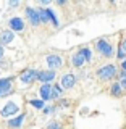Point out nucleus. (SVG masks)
<instances>
[{
  "label": "nucleus",
  "instance_id": "1",
  "mask_svg": "<svg viewBox=\"0 0 126 129\" xmlns=\"http://www.w3.org/2000/svg\"><path fill=\"white\" fill-rule=\"evenodd\" d=\"M21 108H19V105L13 102V100H8V102L3 105L2 108H0V118H5V119H11L15 118V116L21 115Z\"/></svg>",
  "mask_w": 126,
  "mask_h": 129
},
{
  "label": "nucleus",
  "instance_id": "2",
  "mask_svg": "<svg viewBox=\"0 0 126 129\" xmlns=\"http://www.w3.org/2000/svg\"><path fill=\"white\" fill-rule=\"evenodd\" d=\"M45 63H47V70H50V71H58V70H62L63 68V58L60 55H57V53H50V55H47L45 56Z\"/></svg>",
  "mask_w": 126,
  "mask_h": 129
},
{
  "label": "nucleus",
  "instance_id": "3",
  "mask_svg": "<svg viewBox=\"0 0 126 129\" xmlns=\"http://www.w3.org/2000/svg\"><path fill=\"white\" fill-rule=\"evenodd\" d=\"M37 74H39V71H37V70L28 68V70H24L21 74L18 76V79H19V82L26 84V86H31L34 81H37Z\"/></svg>",
  "mask_w": 126,
  "mask_h": 129
},
{
  "label": "nucleus",
  "instance_id": "4",
  "mask_svg": "<svg viewBox=\"0 0 126 129\" xmlns=\"http://www.w3.org/2000/svg\"><path fill=\"white\" fill-rule=\"evenodd\" d=\"M97 76H99V79H102V81L112 79L113 76H116V66L115 64H105V66L97 70Z\"/></svg>",
  "mask_w": 126,
  "mask_h": 129
},
{
  "label": "nucleus",
  "instance_id": "5",
  "mask_svg": "<svg viewBox=\"0 0 126 129\" xmlns=\"http://www.w3.org/2000/svg\"><path fill=\"white\" fill-rule=\"evenodd\" d=\"M13 78H2L0 79V99L2 97H8L10 94H13Z\"/></svg>",
  "mask_w": 126,
  "mask_h": 129
},
{
  "label": "nucleus",
  "instance_id": "6",
  "mask_svg": "<svg viewBox=\"0 0 126 129\" xmlns=\"http://www.w3.org/2000/svg\"><path fill=\"white\" fill-rule=\"evenodd\" d=\"M24 15H26L28 21H29V24L32 27H37L40 26V18H39V11L37 8H32V7H26V10H24Z\"/></svg>",
  "mask_w": 126,
  "mask_h": 129
},
{
  "label": "nucleus",
  "instance_id": "7",
  "mask_svg": "<svg viewBox=\"0 0 126 129\" xmlns=\"http://www.w3.org/2000/svg\"><path fill=\"white\" fill-rule=\"evenodd\" d=\"M95 48L99 50V53H100V55L107 56V58L113 56V47H112V45H110V44H108L105 39L97 40V42H95Z\"/></svg>",
  "mask_w": 126,
  "mask_h": 129
},
{
  "label": "nucleus",
  "instance_id": "8",
  "mask_svg": "<svg viewBox=\"0 0 126 129\" xmlns=\"http://www.w3.org/2000/svg\"><path fill=\"white\" fill-rule=\"evenodd\" d=\"M8 27L13 32H21V31H24V27H26V23H24V19L19 18V16H13V18L8 19Z\"/></svg>",
  "mask_w": 126,
  "mask_h": 129
},
{
  "label": "nucleus",
  "instance_id": "9",
  "mask_svg": "<svg viewBox=\"0 0 126 129\" xmlns=\"http://www.w3.org/2000/svg\"><path fill=\"white\" fill-rule=\"evenodd\" d=\"M57 78V71H50V70H40L37 74V81L40 84H50L52 81H55Z\"/></svg>",
  "mask_w": 126,
  "mask_h": 129
},
{
  "label": "nucleus",
  "instance_id": "10",
  "mask_svg": "<svg viewBox=\"0 0 126 129\" xmlns=\"http://www.w3.org/2000/svg\"><path fill=\"white\" fill-rule=\"evenodd\" d=\"M76 84V76L73 74V73H65L62 76V79H60V86H62L65 90H68V89H73Z\"/></svg>",
  "mask_w": 126,
  "mask_h": 129
},
{
  "label": "nucleus",
  "instance_id": "11",
  "mask_svg": "<svg viewBox=\"0 0 126 129\" xmlns=\"http://www.w3.org/2000/svg\"><path fill=\"white\" fill-rule=\"evenodd\" d=\"M15 39V32L10 31V29H3L0 31V45H8V44H11Z\"/></svg>",
  "mask_w": 126,
  "mask_h": 129
},
{
  "label": "nucleus",
  "instance_id": "12",
  "mask_svg": "<svg viewBox=\"0 0 126 129\" xmlns=\"http://www.w3.org/2000/svg\"><path fill=\"white\" fill-rule=\"evenodd\" d=\"M52 84H40L39 87V95L40 99L44 100V102H47V100H52Z\"/></svg>",
  "mask_w": 126,
  "mask_h": 129
},
{
  "label": "nucleus",
  "instance_id": "13",
  "mask_svg": "<svg viewBox=\"0 0 126 129\" xmlns=\"http://www.w3.org/2000/svg\"><path fill=\"white\" fill-rule=\"evenodd\" d=\"M24 118H26V113H21V115H18V116H15V118L8 119V121H7V126L10 127V129L21 127L23 123H24Z\"/></svg>",
  "mask_w": 126,
  "mask_h": 129
},
{
  "label": "nucleus",
  "instance_id": "14",
  "mask_svg": "<svg viewBox=\"0 0 126 129\" xmlns=\"http://www.w3.org/2000/svg\"><path fill=\"white\" fill-rule=\"evenodd\" d=\"M71 63H73V66H76V68H81L84 63H87V61H86V58H84L83 52H81V50H78L74 55L71 56Z\"/></svg>",
  "mask_w": 126,
  "mask_h": 129
},
{
  "label": "nucleus",
  "instance_id": "15",
  "mask_svg": "<svg viewBox=\"0 0 126 129\" xmlns=\"http://www.w3.org/2000/svg\"><path fill=\"white\" fill-rule=\"evenodd\" d=\"M65 92V89L60 86V84H54V87H52V100H54V102H57V100L60 99V97H62V94Z\"/></svg>",
  "mask_w": 126,
  "mask_h": 129
},
{
  "label": "nucleus",
  "instance_id": "16",
  "mask_svg": "<svg viewBox=\"0 0 126 129\" xmlns=\"http://www.w3.org/2000/svg\"><path fill=\"white\" fill-rule=\"evenodd\" d=\"M37 11H39V18H40V23L42 24H47L50 21V16H48L47 8H37Z\"/></svg>",
  "mask_w": 126,
  "mask_h": 129
},
{
  "label": "nucleus",
  "instance_id": "17",
  "mask_svg": "<svg viewBox=\"0 0 126 129\" xmlns=\"http://www.w3.org/2000/svg\"><path fill=\"white\" fill-rule=\"evenodd\" d=\"M29 105H32V107L37 108V110H44V108H45V102H44L42 99H32V100H29Z\"/></svg>",
  "mask_w": 126,
  "mask_h": 129
},
{
  "label": "nucleus",
  "instance_id": "18",
  "mask_svg": "<svg viewBox=\"0 0 126 129\" xmlns=\"http://www.w3.org/2000/svg\"><path fill=\"white\" fill-rule=\"evenodd\" d=\"M112 95L113 97H121V94H123V87H121V84L120 82H115V84H113V86H112Z\"/></svg>",
  "mask_w": 126,
  "mask_h": 129
},
{
  "label": "nucleus",
  "instance_id": "19",
  "mask_svg": "<svg viewBox=\"0 0 126 129\" xmlns=\"http://www.w3.org/2000/svg\"><path fill=\"white\" fill-rule=\"evenodd\" d=\"M81 52H83V55H84V58H86V61L89 63L91 61V58H92V52H91V48L89 47H83V48H79Z\"/></svg>",
  "mask_w": 126,
  "mask_h": 129
},
{
  "label": "nucleus",
  "instance_id": "20",
  "mask_svg": "<svg viewBox=\"0 0 126 129\" xmlns=\"http://www.w3.org/2000/svg\"><path fill=\"white\" fill-rule=\"evenodd\" d=\"M45 129H63V126H62V123H60V121L54 119V121H50V123L47 124Z\"/></svg>",
  "mask_w": 126,
  "mask_h": 129
},
{
  "label": "nucleus",
  "instance_id": "21",
  "mask_svg": "<svg viewBox=\"0 0 126 129\" xmlns=\"http://www.w3.org/2000/svg\"><path fill=\"white\" fill-rule=\"evenodd\" d=\"M19 5H21V2H8V7H10V8H18Z\"/></svg>",
  "mask_w": 126,
  "mask_h": 129
},
{
  "label": "nucleus",
  "instance_id": "22",
  "mask_svg": "<svg viewBox=\"0 0 126 129\" xmlns=\"http://www.w3.org/2000/svg\"><path fill=\"white\" fill-rule=\"evenodd\" d=\"M124 56H126V52L123 50V48H120V50H118V58H121V60H123Z\"/></svg>",
  "mask_w": 126,
  "mask_h": 129
},
{
  "label": "nucleus",
  "instance_id": "23",
  "mask_svg": "<svg viewBox=\"0 0 126 129\" xmlns=\"http://www.w3.org/2000/svg\"><path fill=\"white\" fill-rule=\"evenodd\" d=\"M5 55V47L3 45H0V60H2V56Z\"/></svg>",
  "mask_w": 126,
  "mask_h": 129
},
{
  "label": "nucleus",
  "instance_id": "24",
  "mask_svg": "<svg viewBox=\"0 0 126 129\" xmlns=\"http://www.w3.org/2000/svg\"><path fill=\"white\" fill-rule=\"evenodd\" d=\"M120 84H121V87H123V90H126V79L120 81Z\"/></svg>",
  "mask_w": 126,
  "mask_h": 129
},
{
  "label": "nucleus",
  "instance_id": "25",
  "mask_svg": "<svg viewBox=\"0 0 126 129\" xmlns=\"http://www.w3.org/2000/svg\"><path fill=\"white\" fill-rule=\"evenodd\" d=\"M121 68H123V71H126V60H123V63H121Z\"/></svg>",
  "mask_w": 126,
  "mask_h": 129
},
{
  "label": "nucleus",
  "instance_id": "26",
  "mask_svg": "<svg viewBox=\"0 0 126 129\" xmlns=\"http://www.w3.org/2000/svg\"><path fill=\"white\" fill-rule=\"evenodd\" d=\"M121 48H123V50H124V52H126V39H124V40H123V44H121Z\"/></svg>",
  "mask_w": 126,
  "mask_h": 129
}]
</instances>
